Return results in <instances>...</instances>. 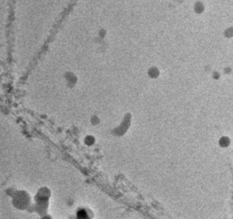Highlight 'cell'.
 <instances>
[{
    "label": "cell",
    "mask_w": 233,
    "mask_h": 219,
    "mask_svg": "<svg viewBox=\"0 0 233 219\" xmlns=\"http://www.w3.org/2000/svg\"><path fill=\"white\" fill-rule=\"evenodd\" d=\"M228 142H229L228 140L226 139L225 138L222 139V140L220 142V143H221V144L222 145V146H227V145L228 144Z\"/></svg>",
    "instance_id": "6da1fadb"
},
{
    "label": "cell",
    "mask_w": 233,
    "mask_h": 219,
    "mask_svg": "<svg viewBox=\"0 0 233 219\" xmlns=\"http://www.w3.org/2000/svg\"><path fill=\"white\" fill-rule=\"evenodd\" d=\"M151 75H152L153 76H155V75H157V73H156V71H155V70H154L153 69V70L151 71Z\"/></svg>",
    "instance_id": "7a4b0ae2"
}]
</instances>
